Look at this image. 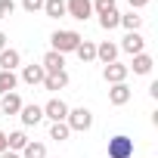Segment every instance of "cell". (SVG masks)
I'll return each instance as SVG.
<instances>
[{"label": "cell", "mask_w": 158, "mask_h": 158, "mask_svg": "<svg viewBox=\"0 0 158 158\" xmlns=\"http://www.w3.org/2000/svg\"><path fill=\"white\" fill-rule=\"evenodd\" d=\"M81 40H84V37L77 34V31H71V28H62V31H53V34H50L53 50H56V53H62V56H65V53H74Z\"/></svg>", "instance_id": "6da1fadb"}, {"label": "cell", "mask_w": 158, "mask_h": 158, "mask_svg": "<svg viewBox=\"0 0 158 158\" xmlns=\"http://www.w3.org/2000/svg\"><path fill=\"white\" fill-rule=\"evenodd\" d=\"M65 124H68V130H77V133H84V130H90L93 127V112L90 109H68V118H65Z\"/></svg>", "instance_id": "7a4b0ae2"}, {"label": "cell", "mask_w": 158, "mask_h": 158, "mask_svg": "<svg viewBox=\"0 0 158 158\" xmlns=\"http://www.w3.org/2000/svg\"><path fill=\"white\" fill-rule=\"evenodd\" d=\"M109 158H133V139L118 133L109 139Z\"/></svg>", "instance_id": "3957f363"}, {"label": "cell", "mask_w": 158, "mask_h": 158, "mask_svg": "<svg viewBox=\"0 0 158 158\" xmlns=\"http://www.w3.org/2000/svg\"><path fill=\"white\" fill-rule=\"evenodd\" d=\"M65 16H71L77 22H87L93 16V3L90 0H65Z\"/></svg>", "instance_id": "277c9868"}, {"label": "cell", "mask_w": 158, "mask_h": 158, "mask_svg": "<svg viewBox=\"0 0 158 158\" xmlns=\"http://www.w3.org/2000/svg\"><path fill=\"white\" fill-rule=\"evenodd\" d=\"M40 109H44V118H50L53 124H56V121H65V118H68V106H65V102H62L59 96H53V99H50L47 106H40Z\"/></svg>", "instance_id": "5b68a950"}, {"label": "cell", "mask_w": 158, "mask_h": 158, "mask_svg": "<svg viewBox=\"0 0 158 158\" xmlns=\"http://www.w3.org/2000/svg\"><path fill=\"white\" fill-rule=\"evenodd\" d=\"M118 50H124V53L136 56V53H146V40H143V34H139V31H127Z\"/></svg>", "instance_id": "8992f818"}, {"label": "cell", "mask_w": 158, "mask_h": 158, "mask_svg": "<svg viewBox=\"0 0 158 158\" xmlns=\"http://www.w3.org/2000/svg\"><path fill=\"white\" fill-rule=\"evenodd\" d=\"M127 74H130V68L121 65V62H109V65L102 68V77H106L109 84H124V81H127Z\"/></svg>", "instance_id": "52a82bcc"}, {"label": "cell", "mask_w": 158, "mask_h": 158, "mask_svg": "<svg viewBox=\"0 0 158 158\" xmlns=\"http://www.w3.org/2000/svg\"><path fill=\"white\" fill-rule=\"evenodd\" d=\"M19 118H22V124H25V127H37V124L44 121V109H40L37 102H28V106H22Z\"/></svg>", "instance_id": "ba28073f"}, {"label": "cell", "mask_w": 158, "mask_h": 158, "mask_svg": "<svg viewBox=\"0 0 158 158\" xmlns=\"http://www.w3.org/2000/svg\"><path fill=\"white\" fill-rule=\"evenodd\" d=\"M22 65V53L6 47V50H0V71H16Z\"/></svg>", "instance_id": "9c48e42d"}, {"label": "cell", "mask_w": 158, "mask_h": 158, "mask_svg": "<svg viewBox=\"0 0 158 158\" xmlns=\"http://www.w3.org/2000/svg\"><path fill=\"white\" fill-rule=\"evenodd\" d=\"M40 65H44V71H47V74L65 71V56H62V53H56V50H50V53L40 59Z\"/></svg>", "instance_id": "30bf717a"}, {"label": "cell", "mask_w": 158, "mask_h": 158, "mask_svg": "<svg viewBox=\"0 0 158 158\" xmlns=\"http://www.w3.org/2000/svg\"><path fill=\"white\" fill-rule=\"evenodd\" d=\"M44 77H47V71H44V65H40V62H37V65L31 62V65H25V68H22V81H25V84H31V87H34V84H44Z\"/></svg>", "instance_id": "8fae6325"}, {"label": "cell", "mask_w": 158, "mask_h": 158, "mask_svg": "<svg viewBox=\"0 0 158 158\" xmlns=\"http://www.w3.org/2000/svg\"><path fill=\"white\" fill-rule=\"evenodd\" d=\"M22 96L13 90V93H6V96H0V109H3V115H19L22 112Z\"/></svg>", "instance_id": "7c38bea8"}, {"label": "cell", "mask_w": 158, "mask_h": 158, "mask_svg": "<svg viewBox=\"0 0 158 158\" xmlns=\"http://www.w3.org/2000/svg\"><path fill=\"white\" fill-rule=\"evenodd\" d=\"M96 59L99 62H118V44H112V40H102V44H96Z\"/></svg>", "instance_id": "4fadbf2b"}, {"label": "cell", "mask_w": 158, "mask_h": 158, "mask_svg": "<svg viewBox=\"0 0 158 158\" xmlns=\"http://www.w3.org/2000/svg\"><path fill=\"white\" fill-rule=\"evenodd\" d=\"M130 96H133V93H130L127 84H112V90H109V102H112V106H127Z\"/></svg>", "instance_id": "5bb4252c"}, {"label": "cell", "mask_w": 158, "mask_h": 158, "mask_svg": "<svg viewBox=\"0 0 158 158\" xmlns=\"http://www.w3.org/2000/svg\"><path fill=\"white\" fill-rule=\"evenodd\" d=\"M152 65H155V59H152L149 53H136V56H133V65H127V68H133V74H149Z\"/></svg>", "instance_id": "9a60e30c"}, {"label": "cell", "mask_w": 158, "mask_h": 158, "mask_svg": "<svg viewBox=\"0 0 158 158\" xmlns=\"http://www.w3.org/2000/svg\"><path fill=\"white\" fill-rule=\"evenodd\" d=\"M28 143H31V139L25 136V130H13V133H6V149H10V152H22Z\"/></svg>", "instance_id": "2e32d148"}, {"label": "cell", "mask_w": 158, "mask_h": 158, "mask_svg": "<svg viewBox=\"0 0 158 158\" xmlns=\"http://www.w3.org/2000/svg\"><path fill=\"white\" fill-rule=\"evenodd\" d=\"M44 87H47V90H53V93H56V90H65V87H68V74H65V71L47 74V77H44Z\"/></svg>", "instance_id": "e0dca14e"}, {"label": "cell", "mask_w": 158, "mask_h": 158, "mask_svg": "<svg viewBox=\"0 0 158 158\" xmlns=\"http://www.w3.org/2000/svg\"><path fill=\"white\" fill-rule=\"evenodd\" d=\"M74 53H77L81 62H93V59H96V44H93V40H81Z\"/></svg>", "instance_id": "ac0fdd59"}, {"label": "cell", "mask_w": 158, "mask_h": 158, "mask_svg": "<svg viewBox=\"0 0 158 158\" xmlns=\"http://www.w3.org/2000/svg\"><path fill=\"white\" fill-rule=\"evenodd\" d=\"M16 84H19V77H16V71H0V96H6V93H13V90H16Z\"/></svg>", "instance_id": "d6986e66"}, {"label": "cell", "mask_w": 158, "mask_h": 158, "mask_svg": "<svg viewBox=\"0 0 158 158\" xmlns=\"http://www.w3.org/2000/svg\"><path fill=\"white\" fill-rule=\"evenodd\" d=\"M44 13H47L50 19H62V16H65V0H47V3H44Z\"/></svg>", "instance_id": "ffe728a7"}, {"label": "cell", "mask_w": 158, "mask_h": 158, "mask_svg": "<svg viewBox=\"0 0 158 158\" xmlns=\"http://www.w3.org/2000/svg\"><path fill=\"white\" fill-rule=\"evenodd\" d=\"M19 155H22V158H47V146H44V143H28Z\"/></svg>", "instance_id": "44dd1931"}, {"label": "cell", "mask_w": 158, "mask_h": 158, "mask_svg": "<svg viewBox=\"0 0 158 158\" xmlns=\"http://www.w3.org/2000/svg\"><path fill=\"white\" fill-rule=\"evenodd\" d=\"M118 25H124L127 31H139V25H143V16H136V13L130 10V13H124V16H121V22H118Z\"/></svg>", "instance_id": "7402d4cb"}, {"label": "cell", "mask_w": 158, "mask_h": 158, "mask_svg": "<svg viewBox=\"0 0 158 158\" xmlns=\"http://www.w3.org/2000/svg\"><path fill=\"white\" fill-rule=\"evenodd\" d=\"M118 22H121V13H118V10H112V13H102V16H99V25H102L106 31L118 28Z\"/></svg>", "instance_id": "603a6c76"}, {"label": "cell", "mask_w": 158, "mask_h": 158, "mask_svg": "<svg viewBox=\"0 0 158 158\" xmlns=\"http://www.w3.org/2000/svg\"><path fill=\"white\" fill-rule=\"evenodd\" d=\"M68 133H71V130H68L65 121H56V124L50 127V139H59V143H62V139H68Z\"/></svg>", "instance_id": "cb8c5ba5"}, {"label": "cell", "mask_w": 158, "mask_h": 158, "mask_svg": "<svg viewBox=\"0 0 158 158\" xmlns=\"http://www.w3.org/2000/svg\"><path fill=\"white\" fill-rule=\"evenodd\" d=\"M93 3V13L96 16H102V13H112L115 10V0H90Z\"/></svg>", "instance_id": "d4e9b609"}, {"label": "cell", "mask_w": 158, "mask_h": 158, "mask_svg": "<svg viewBox=\"0 0 158 158\" xmlns=\"http://www.w3.org/2000/svg\"><path fill=\"white\" fill-rule=\"evenodd\" d=\"M44 3H47V0H22L25 13H37V10H44Z\"/></svg>", "instance_id": "484cf974"}, {"label": "cell", "mask_w": 158, "mask_h": 158, "mask_svg": "<svg viewBox=\"0 0 158 158\" xmlns=\"http://www.w3.org/2000/svg\"><path fill=\"white\" fill-rule=\"evenodd\" d=\"M13 10H16V3H13V0H0V19L13 16Z\"/></svg>", "instance_id": "4316f807"}, {"label": "cell", "mask_w": 158, "mask_h": 158, "mask_svg": "<svg viewBox=\"0 0 158 158\" xmlns=\"http://www.w3.org/2000/svg\"><path fill=\"white\" fill-rule=\"evenodd\" d=\"M146 3H149V0H130V6H133V10H143Z\"/></svg>", "instance_id": "83f0119b"}, {"label": "cell", "mask_w": 158, "mask_h": 158, "mask_svg": "<svg viewBox=\"0 0 158 158\" xmlns=\"http://www.w3.org/2000/svg\"><path fill=\"white\" fill-rule=\"evenodd\" d=\"M0 158H22V155H19V152H10V149H6V152H0Z\"/></svg>", "instance_id": "f1b7e54d"}, {"label": "cell", "mask_w": 158, "mask_h": 158, "mask_svg": "<svg viewBox=\"0 0 158 158\" xmlns=\"http://www.w3.org/2000/svg\"><path fill=\"white\" fill-rule=\"evenodd\" d=\"M0 152H6V133L0 130Z\"/></svg>", "instance_id": "f546056e"}, {"label": "cell", "mask_w": 158, "mask_h": 158, "mask_svg": "<svg viewBox=\"0 0 158 158\" xmlns=\"http://www.w3.org/2000/svg\"><path fill=\"white\" fill-rule=\"evenodd\" d=\"M0 50H6V34L0 31Z\"/></svg>", "instance_id": "4dcf8cb0"}]
</instances>
